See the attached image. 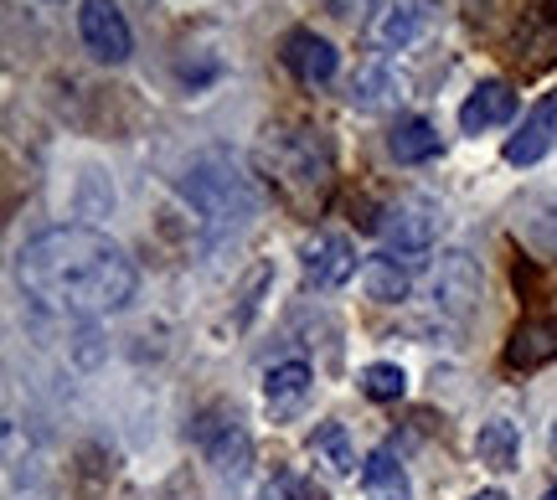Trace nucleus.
Returning <instances> with one entry per match:
<instances>
[{"label":"nucleus","instance_id":"nucleus-1","mask_svg":"<svg viewBox=\"0 0 557 500\" xmlns=\"http://www.w3.org/2000/svg\"><path fill=\"white\" fill-rule=\"evenodd\" d=\"M16 279L32 300L62 315H109L135 300V259L94 227H47L16 253Z\"/></svg>","mask_w":557,"mask_h":500},{"label":"nucleus","instance_id":"nucleus-2","mask_svg":"<svg viewBox=\"0 0 557 500\" xmlns=\"http://www.w3.org/2000/svg\"><path fill=\"white\" fill-rule=\"evenodd\" d=\"M259 171L269 176L278 197H289L295 207H310L331 191L336 176V150L331 135L320 124L305 120H278L259 135Z\"/></svg>","mask_w":557,"mask_h":500},{"label":"nucleus","instance_id":"nucleus-3","mask_svg":"<svg viewBox=\"0 0 557 500\" xmlns=\"http://www.w3.org/2000/svg\"><path fill=\"white\" fill-rule=\"evenodd\" d=\"M181 197L197 207L201 222H212V227H222V233L248 227V222L263 212V186L248 176L233 155H222V150L201 155V161L186 171V180H181Z\"/></svg>","mask_w":557,"mask_h":500},{"label":"nucleus","instance_id":"nucleus-4","mask_svg":"<svg viewBox=\"0 0 557 500\" xmlns=\"http://www.w3.org/2000/svg\"><path fill=\"white\" fill-rule=\"evenodd\" d=\"M377 238L387 242V253H429L444 227V212H438L429 197H398L377 222Z\"/></svg>","mask_w":557,"mask_h":500},{"label":"nucleus","instance_id":"nucleus-5","mask_svg":"<svg viewBox=\"0 0 557 500\" xmlns=\"http://www.w3.org/2000/svg\"><path fill=\"white\" fill-rule=\"evenodd\" d=\"M78 37H83V47H88L99 62H109V67H120V62L129 58V47H135L129 21H124V11L114 5V0H83Z\"/></svg>","mask_w":557,"mask_h":500},{"label":"nucleus","instance_id":"nucleus-6","mask_svg":"<svg viewBox=\"0 0 557 500\" xmlns=\"http://www.w3.org/2000/svg\"><path fill=\"white\" fill-rule=\"evenodd\" d=\"M429 295H434V304L444 310V315H470L480 304V268L470 253H438V268L434 279H429Z\"/></svg>","mask_w":557,"mask_h":500},{"label":"nucleus","instance_id":"nucleus-7","mask_svg":"<svg viewBox=\"0 0 557 500\" xmlns=\"http://www.w3.org/2000/svg\"><path fill=\"white\" fill-rule=\"evenodd\" d=\"M299 259H305V284H315V289H341V284L357 274V248L341 238V233L305 238Z\"/></svg>","mask_w":557,"mask_h":500},{"label":"nucleus","instance_id":"nucleus-8","mask_svg":"<svg viewBox=\"0 0 557 500\" xmlns=\"http://www.w3.org/2000/svg\"><path fill=\"white\" fill-rule=\"evenodd\" d=\"M197 443L207 449V460L218 464V475H243L248 470V460H253V443H248V434H243V423L238 418H201L197 428Z\"/></svg>","mask_w":557,"mask_h":500},{"label":"nucleus","instance_id":"nucleus-9","mask_svg":"<svg viewBox=\"0 0 557 500\" xmlns=\"http://www.w3.org/2000/svg\"><path fill=\"white\" fill-rule=\"evenodd\" d=\"M429 21H434V0H393L382 21L372 26V47L377 52H398L408 41H418L429 32Z\"/></svg>","mask_w":557,"mask_h":500},{"label":"nucleus","instance_id":"nucleus-10","mask_svg":"<svg viewBox=\"0 0 557 500\" xmlns=\"http://www.w3.org/2000/svg\"><path fill=\"white\" fill-rule=\"evenodd\" d=\"M553 145H557V88L532 109V114H527V124H521L517 135L506 140V161L511 165H537Z\"/></svg>","mask_w":557,"mask_h":500},{"label":"nucleus","instance_id":"nucleus-11","mask_svg":"<svg viewBox=\"0 0 557 500\" xmlns=\"http://www.w3.org/2000/svg\"><path fill=\"white\" fill-rule=\"evenodd\" d=\"M284 67L299 83H331L341 67V52L325 37H315V32H289L284 37Z\"/></svg>","mask_w":557,"mask_h":500},{"label":"nucleus","instance_id":"nucleus-12","mask_svg":"<svg viewBox=\"0 0 557 500\" xmlns=\"http://www.w3.org/2000/svg\"><path fill=\"white\" fill-rule=\"evenodd\" d=\"M511 114H517V93H511V83L485 78V83H475V93H470L465 109H459V129H465V135H480V129L506 124Z\"/></svg>","mask_w":557,"mask_h":500},{"label":"nucleus","instance_id":"nucleus-13","mask_svg":"<svg viewBox=\"0 0 557 500\" xmlns=\"http://www.w3.org/2000/svg\"><path fill=\"white\" fill-rule=\"evenodd\" d=\"M557 361V321L553 315H537V321H521L506 340V366H517V372H537Z\"/></svg>","mask_w":557,"mask_h":500},{"label":"nucleus","instance_id":"nucleus-14","mask_svg":"<svg viewBox=\"0 0 557 500\" xmlns=\"http://www.w3.org/2000/svg\"><path fill=\"white\" fill-rule=\"evenodd\" d=\"M310 366L305 361H278V366H269V377H263V402H269V413H274L278 423L295 418L299 408L310 402Z\"/></svg>","mask_w":557,"mask_h":500},{"label":"nucleus","instance_id":"nucleus-15","mask_svg":"<svg viewBox=\"0 0 557 500\" xmlns=\"http://www.w3.org/2000/svg\"><path fill=\"white\" fill-rule=\"evenodd\" d=\"M305 449H310V460H315L320 475H331V480L357 475V443H351V434H346V423H320Z\"/></svg>","mask_w":557,"mask_h":500},{"label":"nucleus","instance_id":"nucleus-16","mask_svg":"<svg viewBox=\"0 0 557 500\" xmlns=\"http://www.w3.org/2000/svg\"><path fill=\"white\" fill-rule=\"evenodd\" d=\"M361 485L372 500H413V485H408V470L398 464L393 449H372L367 464H361Z\"/></svg>","mask_w":557,"mask_h":500},{"label":"nucleus","instance_id":"nucleus-17","mask_svg":"<svg viewBox=\"0 0 557 500\" xmlns=\"http://www.w3.org/2000/svg\"><path fill=\"white\" fill-rule=\"evenodd\" d=\"M361 289H367V300L398 304V300H408L413 274H408V263H398L393 253H382V259H367V263H361Z\"/></svg>","mask_w":557,"mask_h":500},{"label":"nucleus","instance_id":"nucleus-18","mask_svg":"<svg viewBox=\"0 0 557 500\" xmlns=\"http://www.w3.org/2000/svg\"><path fill=\"white\" fill-rule=\"evenodd\" d=\"M517 423H506V418H491V423H480V434H475V460L485 464V470H496V475H506V470H517Z\"/></svg>","mask_w":557,"mask_h":500},{"label":"nucleus","instance_id":"nucleus-19","mask_svg":"<svg viewBox=\"0 0 557 500\" xmlns=\"http://www.w3.org/2000/svg\"><path fill=\"white\" fill-rule=\"evenodd\" d=\"M387 155L398 165L429 161V155H438V129L429 120H398L393 135H387Z\"/></svg>","mask_w":557,"mask_h":500},{"label":"nucleus","instance_id":"nucleus-20","mask_svg":"<svg viewBox=\"0 0 557 500\" xmlns=\"http://www.w3.org/2000/svg\"><path fill=\"white\" fill-rule=\"evenodd\" d=\"M521 52H532L527 67H542V62L557 58V0H542L537 11L527 16V26H521Z\"/></svg>","mask_w":557,"mask_h":500},{"label":"nucleus","instance_id":"nucleus-21","mask_svg":"<svg viewBox=\"0 0 557 500\" xmlns=\"http://www.w3.org/2000/svg\"><path fill=\"white\" fill-rule=\"evenodd\" d=\"M398 93V78L382 67V62H372V67H361L357 78H351V88H346V99L357 103V109H382V103Z\"/></svg>","mask_w":557,"mask_h":500},{"label":"nucleus","instance_id":"nucleus-22","mask_svg":"<svg viewBox=\"0 0 557 500\" xmlns=\"http://www.w3.org/2000/svg\"><path fill=\"white\" fill-rule=\"evenodd\" d=\"M361 392L372 402H398L408 392V377H403V366H393V361H372L361 372Z\"/></svg>","mask_w":557,"mask_h":500},{"label":"nucleus","instance_id":"nucleus-23","mask_svg":"<svg viewBox=\"0 0 557 500\" xmlns=\"http://www.w3.org/2000/svg\"><path fill=\"white\" fill-rule=\"evenodd\" d=\"M269 500H325V490L315 480H305V475H278L269 485Z\"/></svg>","mask_w":557,"mask_h":500},{"label":"nucleus","instance_id":"nucleus-24","mask_svg":"<svg viewBox=\"0 0 557 500\" xmlns=\"http://www.w3.org/2000/svg\"><path fill=\"white\" fill-rule=\"evenodd\" d=\"M269 279H274V268H269V263H259V268L248 274V284H243V310H238V325L248 321L253 310H259V295H263V284H269Z\"/></svg>","mask_w":557,"mask_h":500},{"label":"nucleus","instance_id":"nucleus-25","mask_svg":"<svg viewBox=\"0 0 557 500\" xmlns=\"http://www.w3.org/2000/svg\"><path fill=\"white\" fill-rule=\"evenodd\" d=\"M325 11L336 21H351V26H361V21L377 11V0H325Z\"/></svg>","mask_w":557,"mask_h":500},{"label":"nucleus","instance_id":"nucleus-26","mask_svg":"<svg viewBox=\"0 0 557 500\" xmlns=\"http://www.w3.org/2000/svg\"><path fill=\"white\" fill-rule=\"evenodd\" d=\"M470 500H506L500 490H480V496H470Z\"/></svg>","mask_w":557,"mask_h":500},{"label":"nucleus","instance_id":"nucleus-27","mask_svg":"<svg viewBox=\"0 0 557 500\" xmlns=\"http://www.w3.org/2000/svg\"><path fill=\"white\" fill-rule=\"evenodd\" d=\"M542 500H557V485H553V490H547V496H542Z\"/></svg>","mask_w":557,"mask_h":500},{"label":"nucleus","instance_id":"nucleus-28","mask_svg":"<svg viewBox=\"0 0 557 500\" xmlns=\"http://www.w3.org/2000/svg\"><path fill=\"white\" fill-rule=\"evenodd\" d=\"M553 439H557V423H553Z\"/></svg>","mask_w":557,"mask_h":500}]
</instances>
